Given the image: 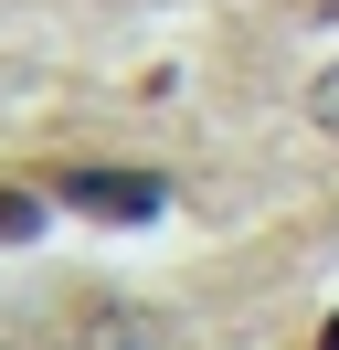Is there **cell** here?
I'll use <instances>...</instances> for the list:
<instances>
[{
  "label": "cell",
  "mask_w": 339,
  "mask_h": 350,
  "mask_svg": "<svg viewBox=\"0 0 339 350\" xmlns=\"http://www.w3.org/2000/svg\"><path fill=\"white\" fill-rule=\"evenodd\" d=\"M53 202H74L85 223H159V213H170V180H159V170H117V159H96V170H64Z\"/></svg>",
  "instance_id": "cell-1"
},
{
  "label": "cell",
  "mask_w": 339,
  "mask_h": 350,
  "mask_svg": "<svg viewBox=\"0 0 339 350\" xmlns=\"http://www.w3.org/2000/svg\"><path fill=\"white\" fill-rule=\"evenodd\" d=\"M32 234H42V191L0 180V244H32Z\"/></svg>",
  "instance_id": "cell-2"
},
{
  "label": "cell",
  "mask_w": 339,
  "mask_h": 350,
  "mask_svg": "<svg viewBox=\"0 0 339 350\" xmlns=\"http://www.w3.org/2000/svg\"><path fill=\"white\" fill-rule=\"evenodd\" d=\"M308 96H318V128H339V64H329V75H318V85H308Z\"/></svg>",
  "instance_id": "cell-3"
},
{
  "label": "cell",
  "mask_w": 339,
  "mask_h": 350,
  "mask_svg": "<svg viewBox=\"0 0 339 350\" xmlns=\"http://www.w3.org/2000/svg\"><path fill=\"white\" fill-rule=\"evenodd\" d=\"M318 350H339V308H329V329H318Z\"/></svg>",
  "instance_id": "cell-4"
}]
</instances>
